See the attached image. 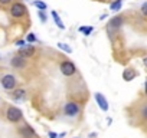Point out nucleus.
Returning a JSON list of instances; mask_svg holds the SVG:
<instances>
[{
  "label": "nucleus",
  "instance_id": "8",
  "mask_svg": "<svg viewBox=\"0 0 147 138\" xmlns=\"http://www.w3.org/2000/svg\"><path fill=\"white\" fill-rule=\"evenodd\" d=\"M36 53V48L32 45V43H26L25 46H22V48H19V52H18V55H20L22 58H25V59H29V58H33V55Z\"/></svg>",
  "mask_w": 147,
  "mask_h": 138
},
{
  "label": "nucleus",
  "instance_id": "24",
  "mask_svg": "<svg viewBox=\"0 0 147 138\" xmlns=\"http://www.w3.org/2000/svg\"><path fill=\"white\" fill-rule=\"evenodd\" d=\"M48 137H49V138H58V134H56V132H52V131H51V132L48 134Z\"/></svg>",
  "mask_w": 147,
  "mask_h": 138
},
{
  "label": "nucleus",
  "instance_id": "19",
  "mask_svg": "<svg viewBox=\"0 0 147 138\" xmlns=\"http://www.w3.org/2000/svg\"><path fill=\"white\" fill-rule=\"evenodd\" d=\"M38 16H39V19H40V22H42V23H46L48 17H46L45 12H42V10H38Z\"/></svg>",
  "mask_w": 147,
  "mask_h": 138
},
{
  "label": "nucleus",
  "instance_id": "21",
  "mask_svg": "<svg viewBox=\"0 0 147 138\" xmlns=\"http://www.w3.org/2000/svg\"><path fill=\"white\" fill-rule=\"evenodd\" d=\"M13 3V0H0V6H9Z\"/></svg>",
  "mask_w": 147,
  "mask_h": 138
},
{
  "label": "nucleus",
  "instance_id": "6",
  "mask_svg": "<svg viewBox=\"0 0 147 138\" xmlns=\"http://www.w3.org/2000/svg\"><path fill=\"white\" fill-rule=\"evenodd\" d=\"M123 23H124V17H123V16H114V17L108 22V25H107V32H108L110 35H114V33L123 26Z\"/></svg>",
  "mask_w": 147,
  "mask_h": 138
},
{
  "label": "nucleus",
  "instance_id": "9",
  "mask_svg": "<svg viewBox=\"0 0 147 138\" xmlns=\"http://www.w3.org/2000/svg\"><path fill=\"white\" fill-rule=\"evenodd\" d=\"M10 66L13 68V69H25L26 66H28V59H25V58H22L20 55H15L12 59H10Z\"/></svg>",
  "mask_w": 147,
  "mask_h": 138
},
{
  "label": "nucleus",
  "instance_id": "10",
  "mask_svg": "<svg viewBox=\"0 0 147 138\" xmlns=\"http://www.w3.org/2000/svg\"><path fill=\"white\" fill-rule=\"evenodd\" d=\"M94 98H95V102L98 104V107H100V109L101 111H104V112H107L108 109H110V105H108V101H107V98L102 95V94H100V92H95V95H94Z\"/></svg>",
  "mask_w": 147,
  "mask_h": 138
},
{
  "label": "nucleus",
  "instance_id": "12",
  "mask_svg": "<svg viewBox=\"0 0 147 138\" xmlns=\"http://www.w3.org/2000/svg\"><path fill=\"white\" fill-rule=\"evenodd\" d=\"M9 94L12 95V98H13L15 101H20V99H25V98H26V91L22 89V88H19V89L16 88V89L10 91Z\"/></svg>",
  "mask_w": 147,
  "mask_h": 138
},
{
  "label": "nucleus",
  "instance_id": "20",
  "mask_svg": "<svg viewBox=\"0 0 147 138\" xmlns=\"http://www.w3.org/2000/svg\"><path fill=\"white\" fill-rule=\"evenodd\" d=\"M140 10H141V15H143V16H147V2H144V3L141 5Z\"/></svg>",
  "mask_w": 147,
  "mask_h": 138
},
{
  "label": "nucleus",
  "instance_id": "15",
  "mask_svg": "<svg viewBox=\"0 0 147 138\" xmlns=\"http://www.w3.org/2000/svg\"><path fill=\"white\" fill-rule=\"evenodd\" d=\"M33 6H35L38 10H42V12H45V10L48 9V5H46L45 2H42V0H33Z\"/></svg>",
  "mask_w": 147,
  "mask_h": 138
},
{
  "label": "nucleus",
  "instance_id": "16",
  "mask_svg": "<svg viewBox=\"0 0 147 138\" xmlns=\"http://www.w3.org/2000/svg\"><path fill=\"white\" fill-rule=\"evenodd\" d=\"M123 6V0H114V2L110 5V10L111 12H118Z\"/></svg>",
  "mask_w": 147,
  "mask_h": 138
},
{
  "label": "nucleus",
  "instance_id": "31",
  "mask_svg": "<svg viewBox=\"0 0 147 138\" xmlns=\"http://www.w3.org/2000/svg\"><path fill=\"white\" fill-rule=\"evenodd\" d=\"M0 59H2V58H0Z\"/></svg>",
  "mask_w": 147,
  "mask_h": 138
},
{
  "label": "nucleus",
  "instance_id": "17",
  "mask_svg": "<svg viewBox=\"0 0 147 138\" xmlns=\"http://www.w3.org/2000/svg\"><path fill=\"white\" fill-rule=\"evenodd\" d=\"M56 46H58V48H59L61 50H63V52H66L68 55H69V53H72V48H71V46H69L68 43H62V42H59V43H58Z\"/></svg>",
  "mask_w": 147,
  "mask_h": 138
},
{
  "label": "nucleus",
  "instance_id": "13",
  "mask_svg": "<svg viewBox=\"0 0 147 138\" xmlns=\"http://www.w3.org/2000/svg\"><path fill=\"white\" fill-rule=\"evenodd\" d=\"M51 15H52V17H53V22L56 23V26H58L61 30H63V29H65V25H63V22H62L61 16L58 15V12H56V10H53V12H51Z\"/></svg>",
  "mask_w": 147,
  "mask_h": 138
},
{
  "label": "nucleus",
  "instance_id": "27",
  "mask_svg": "<svg viewBox=\"0 0 147 138\" xmlns=\"http://www.w3.org/2000/svg\"><path fill=\"white\" fill-rule=\"evenodd\" d=\"M97 137V132H92V134H90V138H95Z\"/></svg>",
  "mask_w": 147,
  "mask_h": 138
},
{
  "label": "nucleus",
  "instance_id": "7",
  "mask_svg": "<svg viewBox=\"0 0 147 138\" xmlns=\"http://www.w3.org/2000/svg\"><path fill=\"white\" fill-rule=\"evenodd\" d=\"M18 132H19V135H20L22 138H39L38 134L35 132V129H33L30 125H28V124H22V125H19Z\"/></svg>",
  "mask_w": 147,
  "mask_h": 138
},
{
  "label": "nucleus",
  "instance_id": "11",
  "mask_svg": "<svg viewBox=\"0 0 147 138\" xmlns=\"http://www.w3.org/2000/svg\"><path fill=\"white\" fill-rule=\"evenodd\" d=\"M136 76H137V72L134 71L133 68H125V69H124V72H123V79H124L125 82H131Z\"/></svg>",
  "mask_w": 147,
  "mask_h": 138
},
{
  "label": "nucleus",
  "instance_id": "3",
  "mask_svg": "<svg viewBox=\"0 0 147 138\" xmlns=\"http://www.w3.org/2000/svg\"><path fill=\"white\" fill-rule=\"evenodd\" d=\"M81 114V105L77 101H66L63 105V115L69 118H75Z\"/></svg>",
  "mask_w": 147,
  "mask_h": 138
},
{
  "label": "nucleus",
  "instance_id": "14",
  "mask_svg": "<svg viewBox=\"0 0 147 138\" xmlns=\"http://www.w3.org/2000/svg\"><path fill=\"white\" fill-rule=\"evenodd\" d=\"M78 30H80L84 36H90V35L94 32V26H80Z\"/></svg>",
  "mask_w": 147,
  "mask_h": 138
},
{
  "label": "nucleus",
  "instance_id": "18",
  "mask_svg": "<svg viewBox=\"0 0 147 138\" xmlns=\"http://www.w3.org/2000/svg\"><path fill=\"white\" fill-rule=\"evenodd\" d=\"M25 40H26L28 43H32V45H33V43H36V42H38V38H36V35H35V33H29V35L26 36V39H25Z\"/></svg>",
  "mask_w": 147,
  "mask_h": 138
},
{
  "label": "nucleus",
  "instance_id": "4",
  "mask_svg": "<svg viewBox=\"0 0 147 138\" xmlns=\"http://www.w3.org/2000/svg\"><path fill=\"white\" fill-rule=\"evenodd\" d=\"M59 71H61V74L63 76L71 78V76H74L77 74V66H75V63H74L72 60H62L59 63Z\"/></svg>",
  "mask_w": 147,
  "mask_h": 138
},
{
  "label": "nucleus",
  "instance_id": "5",
  "mask_svg": "<svg viewBox=\"0 0 147 138\" xmlns=\"http://www.w3.org/2000/svg\"><path fill=\"white\" fill-rule=\"evenodd\" d=\"M18 84H19L18 78L15 75H12V74H7V75L2 76V79H0V85H2V88L5 91H13V89H16L18 88Z\"/></svg>",
  "mask_w": 147,
  "mask_h": 138
},
{
  "label": "nucleus",
  "instance_id": "2",
  "mask_svg": "<svg viewBox=\"0 0 147 138\" xmlns=\"http://www.w3.org/2000/svg\"><path fill=\"white\" fill-rule=\"evenodd\" d=\"M9 15L13 17V19H22L28 15V9L25 6V3L22 2H13L9 7Z\"/></svg>",
  "mask_w": 147,
  "mask_h": 138
},
{
  "label": "nucleus",
  "instance_id": "28",
  "mask_svg": "<svg viewBox=\"0 0 147 138\" xmlns=\"http://www.w3.org/2000/svg\"><path fill=\"white\" fill-rule=\"evenodd\" d=\"M0 105H2V99H0Z\"/></svg>",
  "mask_w": 147,
  "mask_h": 138
},
{
  "label": "nucleus",
  "instance_id": "22",
  "mask_svg": "<svg viewBox=\"0 0 147 138\" xmlns=\"http://www.w3.org/2000/svg\"><path fill=\"white\" fill-rule=\"evenodd\" d=\"M141 117H143V119L147 121V107H144V108L141 109Z\"/></svg>",
  "mask_w": 147,
  "mask_h": 138
},
{
  "label": "nucleus",
  "instance_id": "30",
  "mask_svg": "<svg viewBox=\"0 0 147 138\" xmlns=\"http://www.w3.org/2000/svg\"><path fill=\"white\" fill-rule=\"evenodd\" d=\"M75 138H78V137H75Z\"/></svg>",
  "mask_w": 147,
  "mask_h": 138
},
{
  "label": "nucleus",
  "instance_id": "26",
  "mask_svg": "<svg viewBox=\"0 0 147 138\" xmlns=\"http://www.w3.org/2000/svg\"><path fill=\"white\" fill-rule=\"evenodd\" d=\"M144 94H146V96H147V81H146V84H144Z\"/></svg>",
  "mask_w": 147,
  "mask_h": 138
},
{
  "label": "nucleus",
  "instance_id": "1",
  "mask_svg": "<svg viewBox=\"0 0 147 138\" xmlns=\"http://www.w3.org/2000/svg\"><path fill=\"white\" fill-rule=\"evenodd\" d=\"M5 118L10 124H20L23 121V112L20 108H18L15 105H7L5 109Z\"/></svg>",
  "mask_w": 147,
  "mask_h": 138
},
{
  "label": "nucleus",
  "instance_id": "23",
  "mask_svg": "<svg viewBox=\"0 0 147 138\" xmlns=\"http://www.w3.org/2000/svg\"><path fill=\"white\" fill-rule=\"evenodd\" d=\"M16 45H18L19 48H22V46H25V45H26V40H25V39H19V40L16 42Z\"/></svg>",
  "mask_w": 147,
  "mask_h": 138
},
{
  "label": "nucleus",
  "instance_id": "29",
  "mask_svg": "<svg viewBox=\"0 0 147 138\" xmlns=\"http://www.w3.org/2000/svg\"><path fill=\"white\" fill-rule=\"evenodd\" d=\"M58 138H61V137H58Z\"/></svg>",
  "mask_w": 147,
  "mask_h": 138
},
{
  "label": "nucleus",
  "instance_id": "25",
  "mask_svg": "<svg viewBox=\"0 0 147 138\" xmlns=\"http://www.w3.org/2000/svg\"><path fill=\"white\" fill-rule=\"evenodd\" d=\"M143 65L147 68V56H144V58H143Z\"/></svg>",
  "mask_w": 147,
  "mask_h": 138
}]
</instances>
